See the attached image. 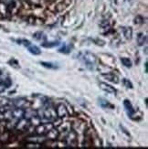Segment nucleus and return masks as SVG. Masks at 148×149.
Returning <instances> with one entry per match:
<instances>
[{
    "label": "nucleus",
    "mask_w": 148,
    "mask_h": 149,
    "mask_svg": "<svg viewBox=\"0 0 148 149\" xmlns=\"http://www.w3.org/2000/svg\"><path fill=\"white\" fill-rule=\"evenodd\" d=\"M13 105L14 107H20V108H25L26 105H27L28 103V101H26L25 99H16L12 102Z\"/></svg>",
    "instance_id": "12"
},
{
    "label": "nucleus",
    "mask_w": 148,
    "mask_h": 149,
    "mask_svg": "<svg viewBox=\"0 0 148 149\" xmlns=\"http://www.w3.org/2000/svg\"><path fill=\"white\" fill-rule=\"evenodd\" d=\"M124 109H125L128 116H129V117H133V116L134 115V113H135V110H134V108L133 107L131 102L129 100H124Z\"/></svg>",
    "instance_id": "8"
},
{
    "label": "nucleus",
    "mask_w": 148,
    "mask_h": 149,
    "mask_svg": "<svg viewBox=\"0 0 148 149\" xmlns=\"http://www.w3.org/2000/svg\"><path fill=\"white\" fill-rule=\"evenodd\" d=\"M38 116L41 120H46V121H53L57 118V113L56 110L49 104H47L44 108H41L40 110L37 111Z\"/></svg>",
    "instance_id": "2"
},
{
    "label": "nucleus",
    "mask_w": 148,
    "mask_h": 149,
    "mask_svg": "<svg viewBox=\"0 0 148 149\" xmlns=\"http://www.w3.org/2000/svg\"><path fill=\"white\" fill-rule=\"evenodd\" d=\"M56 110V113H57V117L59 118H64L69 114L68 110L66 108V106L63 104V103H60L59 105L57 106Z\"/></svg>",
    "instance_id": "6"
},
{
    "label": "nucleus",
    "mask_w": 148,
    "mask_h": 149,
    "mask_svg": "<svg viewBox=\"0 0 148 149\" xmlns=\"http://www.w3.org/2000/svg\"><path fill=\"white\" fill-rule=\"evenodd\" d=\"M99 86L101 90H104V92L108 93H111V94H115L116 93V90H115L113 86L109 85V84L105 83V82H100Z\"/></svg>",
    "instance_id": "9"
},
{
    "label": "nucleus",
    "mask_w": 148,
    "mask_h": 149,
    "mask_svg": "<svg viewBox=\"0 0 148 149\" xmlns=\"http://www.w3.org/2000/svg\"><path fill=\"white\" fill-rule=\"evenodd\" d=\"M33 38L36 40H38V41H44L46 40V36H45L44 33H42V32H36V33L33 35Z\"/></svg>",
    "instance_id": "21"
},
{
    "label": "nucleus",
    "mask_w": 148,
    "mask_h": 149,
    "mask_svg": "<svg viewBox=\"0 0 148 149\" xmlns=\"http://www.w3.org/2000/svg\"><path fill=\"white\" fill-rule=\"evenodd\" d=\"M0 75H1V72H0Z\"/></svg>",
    "instance_id": "29"
},
{
    "label": "nucleus",
    "mask_w": 148,
    "mask_h": 149,
    "mask_svg": "<svg viewBox=\"0 0 148 149\" xmlns=\"http://www.w3.org/2000/svg\"><path fill=\"white\" fill-rule=\"evenodd\" d=\"M60 43V41H52V42H47V41H43V43L41 44L42 47L45 48H53L56 46H59Z\"/></svg>",
    "instance_id": "18"
},
{
    "label": "nucleus",
    "mask_w": 148,
    "mask_h": 149,
    "mask_svg": "<svg viewBox=\"0 0 148 149\" xmlns=\"http://www.w3.org/2000/svg\"><path fill=\"white\" fill-rule=\"evenodd\" d=\"M11 85V81L10 79H6L4 81H0V93L5 92L6 88H8Z\"/></svg>",
    "instance_id": "15"
},
{
    "label": "nucleus",
    "mask_w": 148,
    "mask_h": 149,
    "mask_svg": "<svg viewBox=\"0 0 148 149\" xmlns=\"http://www.w3.org/2000/svg\"><path fill=\"white\" fill-rule=\"evenodd\" d=\"M66 141L68 145H70V146H76L77 145V133L74 132V131H69L68 133V135L66 136Z\"/></svg>",
    "instance_id": "7"
},
{
    "label": "nucleus",
    "mask_w": 148,
    "mask_h": 149,
    "mask_svg": "<svg viewBox=\"0 0 148 149\" xmlns=\"http://www.w3.org/2000/svg\"><path fill=\"white\" fill-rule=\"evenodd\" d=\"M9 103H10V102L8 98L0 96V108L5 107V106H8Z\"/></svg>",
    "instance_id": "25"
},
{
    "label": "nucleus",
    "mask_w": 148,
    "mask_h": 149,
    "mask_svg": "<svg viewBox=\"0 0 148 149\" xmlns=\"http://www.w3.org/2000/svg\"><path fill=\"white\" fill-rule=\"evenodd\" d=\"M24 108L20 107H14L13 109H10V113H11V119H15V120H19L24 116Z\"/></svg>",
    "instance_id": "5"
},
{
    "label": "nucleus",
    "mask_w": 148,
    "mask_h": 149,
    "mask_svg": "<svg viewBox=\"0 0 148 149\" xmlns=\"http://www.w3.org/2000/svg\"><path fill=\"white\" fill-rule=\"evenodd\" d=\"M72 51V46L70 45H67L66 43H63V46L59 49V52L61 53H69Z\"/></svg>",
    "instance_id": "19"
},
{
    "label": "nucleus",
    "mask_w": 148,
    "mask_h": 149,
    "mask_svg": "<svg viewBox=\"0 0 148 149\" xmlns=\"http://www.w3.org/2000/svg\"><path fill=\"white\" fill-rule=\"evenodd\" d=\"M17 42H18V44L23 45V46H25V47H28L31 44V42L29 40H17Z\"/></svg>",
    "instance_id": "27"
},
{
    "label": "nucleus",
    "mask_w": 148,
    "mask_h": 149,
    "mask_svg": "<svg viewBox=\"0 0 148 149\" xmlns=\"http://www.w3.org/2000/svg\"><path fill=\"white\" fill-rule=\"evenodd\" d=\"M136 41H137L138 46H144L147 42V37L144 33H139L136 38Z\"/></svg>",
    "instance_id": "16"
},
{
    "label": "nucleus",
    "mask_w": 148,
    "mask_h": 149,
    "mask_svg": "<svg viewBox=\"0 0 148 149\" xmlns=\"http://www.w3.org/2000/svg\"><path fill=\"white\" fill-rule=\"evenodd\" d=\"M27 48H28V50L29 51V52H30L31 54H33V55H40V54L41 53L40 49L38 48V46H36V45L30 44L29 46H28Z\"/></svg>",
    "instance_id": "13"
},
{
    "label": "nucleus",
    "mask_w": 148,
    "mask_h": 149,
    "mask_svg": "<svg viewBox=\"0 0 148 149\" xmlns=\"http://www.w3.org/2000/svg\"><path fill=\"white\" fill-rule=\"evenodd\" d=\"M47 134V137L49 139H51V140H56L58 137H59L60 135V132L57 130V129H55L54 127L51 128L50 130L46 134Z\"/></svg>",
    "instance_id": "11"
},
{
    "label": "nucleus",
    "mask_w": 148,
    "mask_h": 149,
    "mask_svg": "<svg viewBox=\"0 0 148 149\" xmlns=\"http://www.w3.org/2000/svg\"><path fill=\"white\" fill-rule=\"evenodd\" d=\"M121 62L123 63V65L125 66L126 68H131L133 65L132 61L129 58H121Z\"/></svg>",
    "instance_id": "23"
},
{
    "label": "nucleus",
    "mask_w": 148,
    "mask_h": 149,
    "mask_svg": "<svg viewBox=\"0 0 148 149\" xmlns=\"http://www.w3.org/2000/svg\"><path fill=\"white\" fill-rule=\"evenodd\" d=\"M30 125H31L29 120L25 117H22L19 120H17V123L16 124V129L19 131H27Z\"/></svg>",
    "instance_id": "3"
},
{
    "label": "nucleus",
    "mask_w": 148,
    "mask_h": 149,
    "mask_svg": "<svg viewBox=\"0 0 148 149\" xmlns=\"http://www.w3.org/2000/svg\"><path fill=\"white\" fill-rule=\"evenodd\" d=\"M122 82H123V84L124 85V87H126V88H130V89H133V83L131 82V81H129L128 79H126V78H124V79L122 80Z\"/></svg>",
    "instance_id": "26"
},
{
    "label": "nucleus",
    "mask_w": 148,
    "mask_h": 149,
    "mask_svg": "<svg viewBox=\"0 0 148 149\" xmlns=\"http://www.w3.org/2000/svg\"><path fill=\"white\" fill-rule=\"evenodd\" d=\"M145 73H147V62H145Z\"/></svg>",
    "instance_id": "28"
},
{
    "label": "nucleus",
    "mask_w": 148,
    "mask_h": 149,
    "mask_svg": "<svg viewBox=\"0 0 148 149\" xmlns=\"http://www.w3.org/2000/svg\"><path fill=\"white\" fill-rule=\"evenodd\" d=\"M0 14L2 16H6L9 14L8 6H6L3 1H0Z\"/></svg>",
    "instance_id": "17"
},
{
    "label": "nucleus",
    "mask_w": 148,
    "mask_h": 149,
    "mask_svg": "<svg viewBox=\"0 0 148 149\" xmlns=\"http://www.w3.org/2000/svg\"><path fill=\"white\" fill-rule=\"evenodd\" d=\"M124 31V35L125 37L126 40H131L132 38V35H133V30L131 28H124L123 29Z\"/></svg>",
    "instance_id": "20"
},
{
    "label": "nucleus",
    "mask_w": 148,
    "mask_h": 149,
    "mask_svg": "<svg viewBox=\"0 0 148 149\" xmlns=\"http://www.w3.org/2000/svg\"><path fill=\"white\" fill-rule=\"evenodd\" d=\"M80 60L88 70H94L96 69V66H97V58H96V56L93 53L90 52V51L81 52L80 55Z\"/></svg>",
    "instance_id": "1"
},
{
    "label": "nucleus",
    "mask_w": 148,
    "mask_h": 149,
    "mask_svg": "<svg viewBox=\"0 0 148 149\" xmlns=\"http://www.w3.org/2000/svg\"><path fill=\"white\" fill-rule=\"evenodd\" d=\"M54 125L52 124H40L36 127V133L38 134H46L51 128H53Z\"/></svg>",
    "instance_id": "4"
},
{
    "label": "nucleus",
    "mask_w": 148,
    "mask_h": 149,
    "mask_svg": "<svg viewBox=\"0 0 148 149\" xmlns=\"http://www.w3.org/2000/svg\"><path fill=\"white\" fill-rule=\"evenodd\" d=\"M101 75L109 81H111L113 83H119V78L117 75H115L113 73H104Z\"/></svg>",
    "instance_id": "10"
},
{
    "label": "nucleus",
    "mask_w": 148,
    "mask_h": 149,
    "mask_svg": "<svg viewBox=\"0 0 148 149\" xmlns=\"http://www.w3.org/2000/svg\"><path fill=\"white\" fill-rule=\"evenodd\" d=\"M40 64L45 67V68H48V69H51V70H56L58 69V66L56 65L55 63H52V62H45V61H41Z\"/></svg>",
    "instance_id": "22"
},
{
    "label": "nucleus",
    "mask_w": 148,
    "mask_h": 149,
    "mask_svg": "<svg viewBox=\"0 0 148 149\" xmlns=\"http://www.w3.org/2000/svg\"><path fill=\"white\" fill-rule=\"evenodd\" d=\"M99 103L100 105L102 107V108H107V107H113V105L111 104L110 102H109L107 100L104 99V98H100L99 99Z\"/></svg>",
    "instance_id": "24"
},
{
    "label": "nucleus",
    "mask_w": 148,
    "mask_h": 149,
    "mask_svg": "<svg viewBox=\"0 0 148 149\" xmlns=\"http://www.w3.org/2000/svg\"><path fill=\"white\" fill-rule=\"evenodd\" d=\"M38 113H37V111L35 110H32V109H27V110H24V116L23 117L27 118V119H31L32 117H34V116H37Z\"/></svg>",
    "instance_id": "14"
}]
</instances>
